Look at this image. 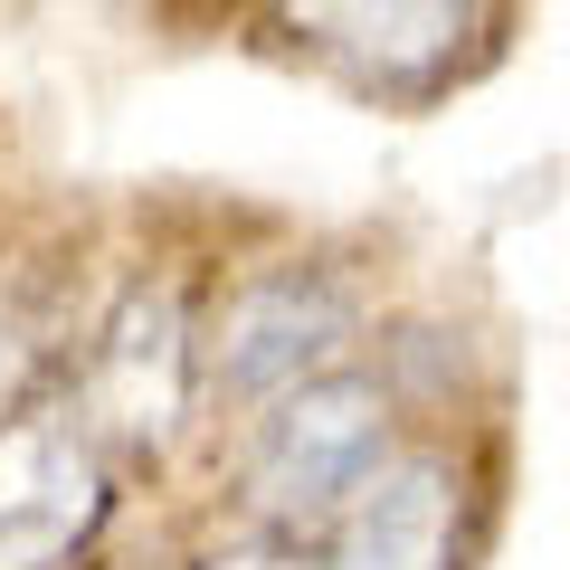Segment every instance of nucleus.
<instances>
[{
    "label": "nucleus",
    "instance_id": "nucleus-1",
    "mask_svg": "<svg viewBox=\"0 0 570 570\" xmlns=\"http://www.w3.org/2000/svg\"><path fill=\"white\" fill-rule=\"evenodd\" d=\"M390 456V390L371 371H314L276 400L247 456V504L266 523H314L333 513L371 466Z\"/></svg>",
    "mask_w": 570,
    "mask_h": 570
},
{
    "label": "nucleus",
    "instance_id": "nucleus-2",
    "mask_svg": "<svg viewBox=\"0 0 570 570\" xmlns=\"http://www.w3.org/2000/svg\"><path fill=\"white\" fill-rule=\"evenodd\" d=\"M343 343H352V295L314 266H276V276H247L219 305V324L200 343V381L219 400H285Z\"/></svg>",
    "mask_w": 570,
    "mask_h": 570
},
{
    "label": "nucleus",
    "instance_id": "nucleus-3",
    "mask_svg": "<svg viewBox=\"0 0 570 570\" xmlns=\"http://www.w3.org/2000/svg\"><path fill=\"white\" fill-rule=\"evenodd\" d=\"M200 390V343L171 285H134L86 352V428L115 448H163Z\"/></svg>",
    "mask_w": 570,
    "mask_h": 570
},
{
    "label": "nucleus",
    "instance_id": "nucleus-4",
    "mask_svg": "<svg viewBox=\"0 0 570 570\" xmlns=\"http://www.w3.org/2000/svg\"><path fill=\"white\" fill-rule=\"evenodd\" d=\"M105 513L96 428L29 409L0 419V570H58Z\"/></svg>",
    "mask_w": 570,
    "mask_h": 570
},
{
    "label": "nucleus",
    "instance_id": "nucleus-5",
    "mask_svg": "<svg viewBox=\"0 0 570 570\" xmlns=\"http://www.w3.org/2000/svg\"><path fill=\"white\" fill-rule=\"evenodd\" d=\"M276 29L362 86H428L475 39V0H276Z\"/></svg>",
    "mask_w": 570,
    "mask_h": 570
},
{
    "label": "nucleus",
    "instance_id": "nucleus-6",
    "mask_svg": "<svg viewBox=\"0 0 570 570\" xmlns=\"http://www.w3.org/2000/svg\"><path fill=\"white\" fill-rule=\"evenodd\" d=\"M324 570H456V513H466V475L448 456H381L362 485L343 494Z\"/></svg>",
    "mask_w": 570,
    "mask_h": 570
},
{
    "label": "nucleus",
    "instance_id": "nucleus-7",
    "mask_svg": "<svg viewBox=\"0 0 570 570\" xmlns=\"http://www.w3.org/2000/svg\"><path fill=\"white\" fill-rule=\"evenodd\" d=\"M200 570H324V561H314V551L295 542V532H285V523H266V532H247V542L209 551Z\"/></svg>",
    "mask_w": 570,
    "mask_h": 570
}]
</instances>
